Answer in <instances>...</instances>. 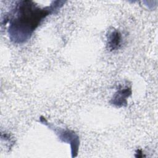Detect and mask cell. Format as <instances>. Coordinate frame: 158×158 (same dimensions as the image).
<instances>
[{
  "label": "cell",
  "instance_id": "1",
  "mask_svg": "<svg viewBox=\"0 0 158 158\" xmlns=\"http://www.w3.org/2000/svg\"><path fill=\"white\" fill-rule=\"evenodd\" d=\"M64 1H52L49 6L40 7L32 1H18L11 12L8 28L10 41L21 44L28 41L34 31L49 14L56 13Z\"/></svg>",
  "mask_w": 158,
  "mask_h": 158
},
{
  "label": "cell",
  "instance_id": "2",
  "mask_svg": "<svg viewBox=\"0 0 158 158\" xmlns=\"http://www.w3.org/2000/svg\"><path fill=\"white\" fill-rule=\"evenodd\" d=\"M40 122L48 127L50 129L52 130L62 142L70 144L72 157H77L80 144L78 136L73 131L68 129L62 128L60 127H57L55 125H53L52 123H49L46 120V118L42 116L40 117Z\"/></svg>",
  "mask_w": 158,
  "mask_h": 158
},
{
  "label": "cell",
  "instance_id": "3",
  "mask_svg": "<svg viewBox=\"0 0 158 158\" xmlns=\"http://www.w3.org/2000/svg\"><path fill=\"white\" fill-rule=\"evenodd\" d=\"M131 94V87L128 86L125 87H120L117 91L114 94L110 101V103L117 107H122L127 106V98Z\"/></svg>",
  "mask_w": 158,
  "mask_h": 158
},
{
  "label": "cell",
  "instance_id": "4",
  "mask_svg": "<svg viewBox=\"0 0 158 158\" xmlns=\"http://www.w3.org/2000/svg\"><path fill=\"white\" fill-rule=\"evenodd\" d=\"M122 35L118 30H113L107 35V48L110 51L118 49L121 45Z\"/></svg>",
  "mask_w": 158,
  "mask_h": 158
}]
</instances>
